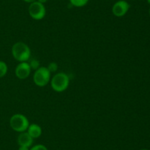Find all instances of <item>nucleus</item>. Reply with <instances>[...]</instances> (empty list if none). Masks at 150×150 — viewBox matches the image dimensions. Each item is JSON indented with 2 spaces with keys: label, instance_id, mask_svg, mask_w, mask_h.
I'll use <instances>...</instances> for the list:
<instances>
[{
  "label": "nucleus",
  "instance_id": "obj_1",
  "mask_svg": "<svg viewBox=\"0 0 150 150\" xmlns=\"http://www.w3.org/2000/svg\"><path fill=\"white\" fill-rule=\"evenodd\" d=\"M12 54L18 62H26L31 57V50L27 44L23 42H16L12 46Z\"/></svg>",
  "mask_w": 150,
  "mask_h": 150
},
{
  "label": "nucleus",
  "instance_id": "obj_2",
  "mask_svg": "<svg viewBox=\"0 0 150 150\" xmlns=\"http://www.w3.org/2000/svg\"><path fill=\"white\" fill-rule=\"evenodd\" d=\"M51 86L54 91L61 93L67 90L70 84V78L67 74L59 72L53 76L51 79Z\"/></svg>",
  "mask_w": 150,
  "mask_h": 150
},
{
  "label": "nucleus",
  "instance_id": "obj_3",
  "mask_svg": "<svg viewBox=\"0 0 150 150\" xmlns=\"http://www.w3.org/2000/svg\"><path fill=\"white\" fill-rule=\"evenodd\" d=\"M29 119L26 116L21 113L13 115L10 119V127L14 131L18 132H25L27 130L29 126Z\"/></svg>",
  "mask_w": 150,
  "mask_h": 150
},
{
  "label": "nucleus",
  "instance_id": "obj_4",
  "mask_svg": "<svg viewBox=\"0 0 150 150\" xmlns=\"http://www.w3.org/2000/svg\"><path fill=\"white\" fill-rule=\"evenodd\" d=\"M33 81L38 87H44L51 81V72L47 67L40 66L35 70L33 76Z\"/></svg>",
  "mask_w": 150,
  "mask_h": 150
},
{
  "label": "nucleus",
  "instance_id": "obj_5",
  "mask_svg": "<svg viewBox=\"0 0 150 150\" xmlns=\"http://www.w3.org/2000/svg\"><path fill=\"white\" fill-rule=\"evenodd\" d=\"M28 11L31 18L37 21L42 20L46 14V9L44 4L38 1H34L29 4Z\"/></svg>",
  "mask_w": 150,
  "mask_h": 150
},
{
  "label": "nucleus",
  "instance_id": "obj_6",
  "mask_svg": "<svg viewBox=\"0 0 150 150\" xmlns=\"http://www.w3.org/2000/svg\"><path fill=\"white\" fill-rule=\"evenodd\" d=\"M130 5L125 0H119L116 1L112 7V13L116 17H122L125 16L130 9Z\"/></svg>",
  "mask_w": 150,
  "mask_h": 150
},
{
  "label": "nucleus",
  "instance_id": "obj_7",
  "mask_svg": "<svg viewBox=\"0 0 150 150\" xmlns=\"http://www.w3.org/2000/svg\"><path fill=\"white\" fill-rule=\"evenodd\" d=\"M32 69L27 62H21L15 69L16 76L20 79H25L30 75Z\"/></svg>",
  "mask_w": 150,
  "mask_h": 150
},
{
  "label": "nucleus",
  "instance_id": "obj_8",
  "mask_svg": "<svg viewBox=\"0 0 150 150\" xmlns=\"http://www.w3.org/2000/svg\"><path fill=\"white\" fill-rule=\"evenodd\" d=\"M33 138L29 135L27 132H20L18 137V144L19 146H23L30 147L33 144Z\"/></svg>",
  "mask_w": 150,
  "mask_h": 150
},
{
  "label": "nucleus",
  "instance_id": "obj_9",
  "mask_svg": "<svg viewBox=\"0 0 150 150\" xmlns=\"http://www.w3.org/2000/svg\"><path fill=\"white\" fill-rule=\"evenodd\" d=\"M27 132L33 139L38 138L42 135V128L37 124H31L27 129Z\"/></svg>",
  "mask_w": 150,
  "mask_h": 150
},
{
  "label": "nucleus",
  "instance_id": "obj_10",
  "mask_svg": "<svg viewBox=\"0 0 150 150\" xmlns=\"http://www.w3.org/2000/svg\"><path fill=\"white\" fill-rule=\"evenodd\" d=\"M70 4L76 7H84L89 2V0H69Z\"/></svg>",
  "mask_w": 150,
  "mask_h": 150
},
{
  "label": "nucleus",
  "instance_id": "obj_11",
  "mask_svg": "<svg viewBox=\"0 0 150 150\" xmlns=\"http://www.w3.org/2000/svg\"><path fill=\"white\" fill-rule=\"evenodd\" d=\"M8 67L5 62L0 60V78L5 76L7 73Z\"/></svg>",
  "mask_w": 150,
  "mask_h": 150
},
{
  "label": "nucleus",
  "instance_id": "obj_12",
  "mask_svg": "<svg viewBox=\"0 0 150 150\" xmlns=\"http://www.w3.org/2000/svg\"><path fill=\"white\" fill-rule=\"evenodd\" d=\"M29 66H30L31 69H34V70H37L38 68H40V61L37 59H32V60H30V62L29 63Z\"/></svg>",
  "mask_w": 150,
  "mask_h": 150
},
{
  "label": "nucleus",
  "instance_id": "obj_13",
  "mask_svg": "<svg viewBox=\"0 0 150 150\" xmlns=\"http://www.w3.org/2000/svg\"><path fill=\"white\" fill-rule=\"evenodd\" d=\"M47 69H48V71H49L51 73V72H55L57 70V69H58V66H57V64L55 62H51V63H50L49 64H48V66H47Z\"/></svg>",
  "mask_w": 150,
  "mask_h": 150
},
{
  "label": "nucleus",
  "instance_id": "obj_14",
  "mask_svg": "<svg viewBox=\"0 0 150 150\" xmlns=\"http://www.w3.org/2000/svg\"><path fill=\"white\" fill-rule=\"evenodd\" d=\"M29 150H48L47 147L44 146L43 144H37V145L33 146Z\"/></svg>",
  "mask_w": 150,
  "mask_h": 150
},
{
  "label": "nucleus",
  "instance_id": "obj_15",
  "mask_svg": "<svg viewBox=\"0 0 150 150\" xmlns=\"http://www.w3.org/2000/svg\"><path fill=\"white\" fill-rule=\"evenodd\" d=\"M18 150H29V148L26 146H19Z\"/></svg>",
  "mask_w": 150,
  "mask_h": 150
},
{
  "label": "nucleus",
  "instance_id": "obj_16",
  "mask_svg": "<svg viewBox=\"0 0 150 150\" xmlns=\"http://www.w3.org/2000/svg\"><path fill=\"white\" fill-rule=\"evenodd\" d=\"M23 1H24L26 3H29V4H31V3L34 2V1H37V0H23Z\"/></svg>",
  "mask_w": 150,
  "mask_h": 150
},
{
  "label": "nucleus",
  "instance_id": "obj_17",
  "mask_svg": "<svg viewBox=\"0 0 150 150\" xmlns=\"http://www.w3.org/2000/svg\"><path fill=\"white\" fill-rule=\"evenodd\" d=\"M38 1H39V2L42 3V4H45V2H47L48 1V0H37Z\"/></svg>",
  "mask_w": 150,
  "mask_h": 150
},
{
  "label": "nucleus",
  "instance_id": "obj_18",
  "mask_svg": "<svg viewBox=\"0 0 150 150\" xmlns=\"http://www.w3.org/2000/svg\"><path fill=\"white\" fill-rule=\"evenodd\" d=\"M146 1H147L148 4H150V0H146Z\"/></svg>",
  "mask_w": 150,
  "mask_h": 150
},
{
  "label": "nucleus",
  "instance_id": "obj_19",
  "mask_svg": "<svg viewBox=\"0 0 150 150\" xmlns=\"http://www.w3.org/2000/svg\"><path fill=\"white\" fill-rule=\"evenodd\" d=\"M149 16H150V8H149Z\"/></svg>",
  "mask_w": 150,
  "mask_h": 150
},
{
  "label": "nucleus",
  "instance_id": "obj_20",
  "mask_svg": "<svg viewBox=\"0 0 150 150\" xmlns=\"http://www.w3.org/2000/svg\"><path fill=\"white\" fill-rule=\"evenodd\" d=\"M141 150H148V149H141Z\"/></svg>",
  "mask_w": 150,
  "mask_h": 150
}]
</instances>
